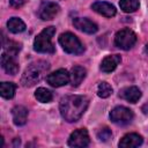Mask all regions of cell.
<instances>
[{
	"label": "cell",
	"instance_id": "cell-1",
	"mask_svg": "<svg viewBox=\"0 0 148 148\" xmlns=\"http://www.w3.org/2000/svg\"><path fill=\"white\" fill-rule=\"evenodd\" d=\"M88 104L89 99L87 96L68 95L62 97L60 101V113L62 118L68 123L77 121L87 110Z\"/></svg>",
	"mask_w": 148,
	"mask_h": 148
},
{
	"label": "cell",
	"instance_id": "cell-2",
	"mask_svg": "<svg viewBox=\"0 0 148 148\" xmlns=\"http://www.w3.org/2000/svg\"><path fill=\"white\" fill-rule=\"evenodd\" d=\"M49 67H50L49 64L46 61H42V60L30 64L23 72V75L21 77V83L24 87L34 86L35 83H37L42 80V77L49 69Z\"/></svg>",
	"mask_w": 148,
	"mask_h": 148
},
{
	"label": "cell",
	"instance_id": "cell-3",
	"mask_svg": "<svg viewBox=\"0 0 148 148\" xmlns=\"http://www.w3.org/2000/svg\"><path fill=\"white\" fill-rule=\"evenodd\" d=\"M56 34L54 27H47L42 30L34 40V50L40 53H53L54 45L52 43V37Z\"/></svg>",
	"mask_w": 148,
	"mask_h": 148
},
{
	"label": "cell",
	"instance_id": "cell-4",
	"mask_svg": "<svg viewBox=\"0 0 148 148\" xmlns=\"http://www.w3.org/2000/svg\"><path fill=\"white\" fill-rule=\"evenodd\" d=\"M59 43L65 52L71 54H81L84 51V47L80 39L72 32H64L59 37Z\"/></svg>",
	"mask_w": 148,
	"mask_h": 148
},
{
	"label": "cell",
	"instance_id": "cell-5",
	"mask_svg": "<svg viewBox=\"0 0 148 148\" xmlns=\"http://www.w3.org/2000/svg\"><path fill=\"white\" fill-rule=\"evenodd\" d=\"M136 43V35L131 29H123L114 36V44L121 50H130Z\"/></svg>",
	"mask_w": 148,
	"mask_h": 148
},
{
	"label": "cell",
	"instance_id": "cell-6",
	"mask_svg": "<svg viewBox=\"0 0 148 148\" xmlns=\"http://www.w3.org/2000/svg\"><path fill=\"white\" fill-rule=\"evenodd\" d=\"M134 114L132 110H130L126 106H116L110 112V119L112 123L117 125H126L132 121Z\"/></svg>",
	"mask_w": 148,
	"mask_h": 148
},
{
	"label": "cell",
	"instance_id": "cell-7",
	"mask_svg": "<svg viewBox=\"0 0 148 148\" xmlns=\"http://www.w3.org/2000/svg\"><path fill=\"white\" fill-rule=\"evenodd\" d=\"M89 142H90V139H89V134L86 128H80V130L74 131L68 139V146L75 147V148L87 147Z\"/></svg>",
	"mask_w": 148,
	"mask_h": 148
},
{
	"label": "cell",
	"instance_id": "cell-8",
	"mask_svg": "<svg viewBox=\"0 0 148 148\" xmlns=\"http://www.w3.org/2000/svg\"><path fill=\"white\" fill-rule=\"evenodd\" d=\"M71 80V76H69V73L64 69V68H60L51 74L47 75L46 77V81L50 86L54 87V88H58V87H62L65 84H67Z\"/></svg>",
	"mask_w": 148,
	"mask_h": 148
},
{
	"label": "cell",
	"instance_id": "cell-9",
	"mask_svg": "<svg viewBox=\"0 0 148 148\" xmlns=\"http://www.w3.org/2000/svg\"><path fill=\"white\" fill-rule=\"evenodd\" d=\"M59 10H60V7L58 3L52 1H46L40 5L38 9V16L44 21H49L54 18V16L59 13Z\"/></svg>",
	"mask_w": 148,
	"mask_h": 148
},
{
	"label": "cell",
	"instance_id": "cell-10",
	"mask_svg": "<svg viewBox=\"0 0 148 148\" xmlns=\"http://www.w3.org/2000/svg\"><path fill=\"white\" fill-rule=\"evenodd\" d=\"M73 24L77 30L83 31L86 34H95L98 30L97 24L86 17H75L73 20Z\"/></svg>",
	"mask_w": 148,
	"mask_h": 148
},
{
	"label": "cell",
	"instance_id": "cell-11",
	"mask_svg": "<svg viewBox=\"0 0 148 148\" xmlns=\"http://www.w3.org/2000/svg\"><path fill=\"white\" fill-rule=\"evenodd\" d=\"M91 8H92V10H95L96 13H98L105 17H112L116 15L114 6L109 2H105V1H96L91 5Z\"/></svg>",
	"mask_w": 148,
	"mask_h": 148
},
{
	"label": "cell",
	"instance_id": "cell-12",
	"mask_svg": "<svg viewBox=\"0 0 148 148\" xmlns=\"http://www.w3.org/2000/svg\"><path fill=\"white\" fill-rule=\"evenodd\" d=\"M142 142H143V139L141 135H139L138 133H128L121 138L118 145L121 148H134L142 145Z\"/></svg>",
	"mask_w": 148,
	"mask_h": 148
},
{
	"label": "cell",
	"instance_id": "cell-13",
	"mask_svg": "<svg viewBox=\"0 0 148 148\" xmlns=\"http://www.w3.org/2000/svg\"><path fill=\"white\" fill-rule=\"evenodd\" d=\"M1 65H2V68L5 69V72L10 75H15L18 72V65L15 61V57L10 56L6 52L1 56Z\"/></svg>",
	"mask_w": 148,
	"mask_h": 148
},
{
	"label": "cell",
	"instance_id": "cell-14",
	"mask_svg": "<svg viewBox=\"0 0 148 148\" xmlns=\"http://www.w3.org/2000/svg\"><path fill=\"white\" fill-rule=\"evenodd\" d=\"M120 61H121V58L118 54L108 56L101 62V71L104 73H111L117 68V66L120 64Z\"/></svg>",
	"mask_w": 148,
	"mask_h": 148
},
{
	"label": "cell",
	"instance_id": "cell-15",
	"mask_svg": "<svg viewBox=\"0 0 148 148\" xmlns=\"http://www.w3.org/2000/svg\"><path fill=\"white\" fill-rule=\"evenodd\" d=\"M119 96L130 103H136L141 97V91L138 87H126L119 91Z\"/></svg>",
	"mask_w": 148,
	"mask_h": 148
},
{
	"label": "cell",
	"instance_id": "cell-16",
	"mask_svg": "<svg viewBox=\"0 0 148 148\" xmlns=\"http://www.w3.org/2000/svg\"><path fill=\"white\" fill-rule=\"evenodd\" d=\"M12 116H13V121L17 126H22L27 123L28 119V110L22 106V105H16L12 110Z\"/></svg>",
	"mask_w": 148,
	"mask_h": 148
},
{
	"label": "cell",
	"instance_id": "cell-17",
	"mask_svg": "<svg viewBox=\"0 0 148 148\" xmlns=\"http://www.w3.org/2000/svg\"><path fill=\"white\" fill-rule=\"evenodd\" d=\"M86 74H87V71L83 67H81V66H74L71 69V73H69V76H71L69 82L72 83L73 87H77L83 81V79L86 77Z\"/></svg>",
	"mask_w": 148,
	"mask_h": 148
},
{
	"label": "cell",
	"instance_id": "cell-18",
	"mask_svg": "<svg viewBox=\"0 0 148 148\" xmlns=\"http://www.w3.org/2000/svg\"><path fill=\"white\" fill-rule=\"evenodd\" d=\"M7 28L13 34H20V32H22V31L25 30V24H24V22L21 18H18V17H12L7 22Z\"/></svg>",
	"mask_w": 148,
	"mask_h": 148
},
{
	"label": "cell",
	"instance_id": "cell-19",
	"mask_svg": "<svg viewBox=\"0 0 148 148\" xmlns=\"http://www.w3.org/2000/svg\"><path fill=\"white\" fill-rule=\"evenodd\" d=\"M15 89H16V87L12 82H2L0 84V94L3 98H7V99H9L14 96Z\"/></svg>",
	"mask_w": 148,
	"mask_h": 148
},
{
	"label": "cell",
	"instance_id": "cell-20",
	"mask_svg": "<svg viewBox=\"0 0 148 148\" xmlns=\"http://www.w3.org/2000/svg\"><path fill=\"white\" fill-rule=\"evenodd\" d=\"M35 97H36L37 101H39L40 103H50V102L52 101V98H53L52 92H51L49 89L43 88V87L38 88V89L35 91Z\"/></svg>",
	"mask_w": 148,
	"mask_h": 148
},
{
	"label": "cell",
	"instance_id": "cell-21",
	"mask_svg": "<svg viewBox=\"0 0 148 148\" xmlns=\"http://www.w3.org/2000/svg\"><path fill=\"white\" fill-rule=\"evenodd\" d=\"M139 0H120V9L125 13H133L139 8Z\"/></svg>",
	"mask_w": 148,
	"mask_h": 148
},
{
	"label": "cell",
	"instance_id": "cell-22",
	"mask_svg": "<svg viewBox=\"0 0 148 148\" xmlns=\"http://www.w3.org/2000/svg\"><path fill=\"white\" fill-rule=\"evenodd\" d=\"M2 46H3L5 51H6V53H8L10 56H14V57L18 53V51L21 49V45L18 43H16L14 40H10V39L9 40H5V38H3Z\"/></svg>",
	"mask_w": 148,
	"mask_h": 148
},
{
	"label": "cell",
	"instance_id": "cell-23",
	"mask_svg": "<svg viewBox=\"0 0 148 148\" xmlns=\"http://www.w3.org/2000/svg\"><path fill=\"white\" fill-rule=\"evenodd\" d=\"M112 94V87L108 82H101L97 87V95L102 98H106Z\"/></svg>",
	"mask_w": 148,
	"mask_h": 148
},
{
	"label": "cell",
	"instance_id": "cell-24",
	"mask_svg": "<svg viewBox=\"0 0 148 148\" xmlns=\"http://www.w3.org/2000/svg\"><path fill=\"white\" fill-rule=\"evenodd\" d=\"M112 133H111V130L108 128V127H103L101 128L98 132H97V138L101 140V141H108L110 138H111Z\"/></svg>",
	"mask_w": 148,
	"mask_h": 148
},
{
	"label": "cell",
	"instance_id": "cell-25",
	"mask_svg": "<svg viewBox=\"0 0 148 148\" xmlns=\"http://www.w3.org/2000/svg\"><path fill=\"white\" fill-rule=\"evenodd\" d=\"M9 5L13 8H20L24 5V0H9Z\"/></svg>",
	"mask_w": 148,
	"mask_h": 148
},
{
	"label": "cell",
	"instance_id": "cell-26",
	"mask_svg": "<svg viewBox=\"0 0 148 148\" xmlns=\"http://www.w3.org/2000/svg\"><path fill=\"white\" fill-rule=\"evenodd\" d=\"M145 52H146V53L148 54V44H147V45L145 46Z\"/></svg>",
	"mask_w": 148,
	"mask_h": 148
}]
</instances>
